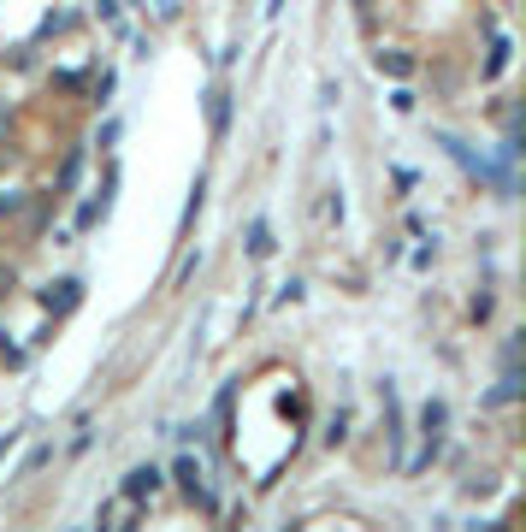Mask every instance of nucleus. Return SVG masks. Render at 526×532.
<instances>
[{
	"label": "nucleus",
	"instance_id": "obj_4",
	"mask_svg": "<svg viewBox=\"0 0 526 532\" xmlns=\"http://www.w3.org/2000/svg\"><path fill=\"white\" fill-rule=\"evenodd\" d=\"M172 479H178V491H184L190 503H201V509H213V491L201 485V467H196V456H178V462H172Z\"/></svg>",
	"mask_w": 526,
	"mask_h": 532
},
{
	"label": "nucleus",
	"instance_id": "obj_16",
	"mask_svg": "<svg viewBox=\"0 0 526 532\" xmlns=\"http://www.w3.org/2000/svg\"><path fill=\"white\" fill-rule=\"evenodd\" d=\"M6 136H12V107L0 101V142H6Z\"/></svg>",
	"mask_w": 526,
	"mask_h": 532
},
{
	"label": "nucleus",
	"instance_id": "obj_10",
	"mask_svg": "<svg viewBox=\"0 0 526 532\" xmlns=\"http://www.w3.org/2000/svg\"><path fill=\"white\" fill-rule=\"evenodd\" d=\"M77 178H83V148H71L66 160H60V172H54V190L66 196V190H77Z\"/></svg>",
	"mask_w": 526,
	"mask_h": 532
},
{
	"label": "nucleus",
	"instance_id": "obj_20",
	"mask_svg": "<svg viewBox=\"0 0 526 532\" xmlns=\"http://www.w3.org/2000/svg\"><path fill=\"white\" fill-rule=\"evenodd\" d=\"M367 6H373V0H355V12H367Z\"/></svg>",
	"mask_w": 526,
	"mask_h": 532
},
{
	"label": "nucleus",
	"instance_id": "obj_18",
	"mask_svg": "<svg viewBox=\"0 0 526 532\" xmlns=\"http://www.w3.org/2000/svg\"><path fill=\"white\" fill-rule=\"evenodd\" d=\"M12 450H18V432H6V438H0V462H6Z\"/></svg>",
	"mask_w": 526,
	"mask_h": 532
},
{
	"label": "nucleus",
	"instance_id": "obj_17",
	"mask_svg": "<svg viewBox=\"0 0 526 532\" xmlns=\"http://www.w3.org/2000/svg\"><path fill=\"white\" fill-rule=\"evenodd\" d=\"M154 12H160V18H178V0H154Z\"/></svg>",
	"mask_w": 526,
	"mask_h": 532
},
{
	"label": "nucleus",
	"instance_id": "obj_3",
	"mask_svg": "<svg viewBox=\"0 0 526 532\" xmlns=\"http://www.w3.org/2000/svg\"><path fill=\"white\" fill-rule=\"evenodd\" d=\"M160 479H166L160 467H154V462H142V467H131V473H125V485H119V497L142 509V503H154V491H160Z\"/></svg>",
	"mask_w": 526,
	"mask_h": 532
},
{
	"label": "nucleus",
	"instance_id": "obj_15",
	"mask_svg": "<svg viewBox=\"0 0 526 532\" xmlns=\"http://www.w3.org/2000/svg\"><path fill=\"white\" fill-rule=\"evenodd\" d=\"M343 432H349V414L337 408V414H331V432H326V444H343Z\"/></svg>",
	"mask_w": 526,
	"mask_h": 532
},
{
	"label": "nucleus",
	"instance_id": "obj_2",
	"mask_svg": "<svg viewBox=\"0 0 526 532\" xmlns=\"http://www.w3.org/2000/svg\"><path fill=\"white\" fill-rule=\"evenodd\" d=\"M36 302H42V314H48V320H66V314L83 308V278H54V284H42V290H36Z\"/></svg>",
	"mask_w": 526,
	"mask_h": 532
},
{
	"label": "nucleus",
	"instance_id": "obj_5",
	"mask_svg": "<svg viewBox=\"0 0 526 532\" xmlns=\"http://www.w3.org/2000/svg\"><path fill=\"white\" fill-rule=\"evenodd\" d=\"M438 142L450 148V160H456V166H461V172H467V178H479V184H491V166H485V154H473V148H467V142H456V136H438Z\"/></svg>",
	"mask_w": 526,
	"mask_h": 532
},
{
	"label": "nucleus",
	"instance_id": "obj_7",
	"mask_svg": "<svg viewBox=\"0 0 526 532\" xmlns=\"http://www.w3.org/2000/svg\"><path fill=\"white\" fill-rule=\"evenodd\" d=\"M207 125H213V136L231 131V89H213L207 95Z\"/></svg>",
	"mask_w": 526,
	"mask_h": 532
},
{
	"label": "nucleus",
	"instance_id": "obj_8",
	"mask_svg": "<svg viewBox=\"0 0 526 532\" xmlns=\"http://www.w3.org/2000/svg\"><path fill=\"white\" fill-rule=\"evenodd\" d=\"M509 54H515V42H509V36H491V54H485V83H497V77L509 71Z\"/></svg>",
	"mask_w": 526,
	"mask_h": 532
},
{
	"label": "nucleus",
	"instance_id": "obj_14",
	"mask_svg": "<svg viewBox=\"0 0 526 532\" xmlns=\"http://www.w3.org/2000/svg\"><path fill=\"white\" fill-rule=\"evenodd\" d=\"M12 213H24V196L18 190H0V219H12Z\"/></svg>",
	"mask_w": 526,
	"mask_h": 532
},
{
	"label": "nucleus",
	"instance_id": "obj_11",
	"mask_svg": "<svg viewBox=\"0 0 526 532\" xmlns=\"http://www.w3.org/2000/svg\"><path fill=\"white\" fill-rule=\"evenodd\" d=\"M249 255H255V261H266V255H272V225H266V219H255V225H249Z\"/></svg>",
	"mask_w": 526,
	"mask_h": 532
},
{
	"label": "nucleus",
	"instance_id": "obj_19",
	"mask_svg": "<svg viewBox=\"0 0 526 532\" xmlns=\"http://www.w3.org/2000/svg\"><path fill=\"white\" fill-rule=\"evenodd\" d=\"M6 290H12V266L0 261V296H6Z\"/></svg>",
	"mask_w": 526,
	"mask_h": 532
},
{
	"label": "nucleus",
	"instance_id": "obj_13",
	"mask_svg": "<svg viewBox=\"0 0 526 532\" xmlns=\"http://www.w3.org/2000/svg\"><path fill=\"white\" fill-rule=\"evenodd\" d=\"M113 89H119V77H113V71H101V77H95V83H89V101H95V107H101V101H107V95H113Z\"/></svg>",
	"mask_w": 526,
	"mask_h": 532
},
{
	"label": "nucleus",
	"instance_id": "obj_1",
	"mask_svg": "<svg viewBox=\"0 0 526 532\" xmlns=\"http://www.w3.org/2000/svg\"><path fill=\"white\" fill-rule=\"evenodd\" d=\"M444 420H450V408H444V402H426V408H420V438H426V444H420V456H414V462H402V473H420V467L438 462V450H444Z\"/></svg>",
	"mask_w": 526,
	"mask_h": 532
},
{
	"label": "nucleus",
	"instance_id": "obj_9",
	"mask_svg": "<svg viewBox=\"0 0 526 532\" xmlns=\"http://www.w3.org/2000/svg\"><path fill=\"white\" fill-rule=\"evenodd\" d=\"M515 397H521V361L503 367V379H497V391L485 397V408H503V402H515Z\"/></svg>",
	"mask_w": 526,
	"mask_h": 532
},
{
	"label": "nucleus",
	"instance_id": "obj_12",
	"mask_svg": "<svg viewBox=\"0 0 526 532\" xmlns=\"http://www.w3.org/2000/svg\"><path fill=\"white\" fill-rule=\"evenodd\" d=\"M131 509H136V503L119 497V503H101V515H95V521H101V527H125V521H131Z\"/></svg>",
	"mask_w": 526,
	"mask_h": 532
},
{
	"label": "nucleus",
	"instance_id": "obj_6",
	"mask_svg": "<svg viewBox=\"0 0 526 532\" xmlns=\"http://www.w3.org/2000/svg\"><path fill=\"white\" fill-rule=\"evenodd\" d=\"M373 66L385 71V77H414V54H408V48H379Z\"/></svg>",
	"mask_w": 526,
	"mask_h": 532
}]
</instances>
